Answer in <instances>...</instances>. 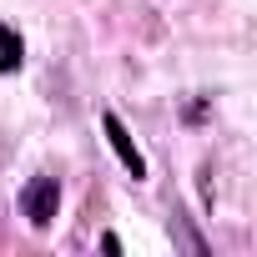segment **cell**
I'll list each match as a JSON object with an SVG mask.
<instances>
[{"label":"cell","instance_id":"obj_1","mask_svg":"<svg viewBox=\"0 0 257 257\" xmlns=\"http://www.w3.org/2000/svg\"><path fill=\"white\" fill-rule=\"evenodd\" d=\"M56 207H61L56 177H31L26 192H21V212L31 217V227H51V222H56Z\"/></svg>","mask_w":257,"mask_h":257},{"label":"cell","instance_id":"obj_2","mask_svg":"<svg viewBox=\"0 0 257 257\" xmlns=\"http://www.w3.org/2000/svg\"><path fill=\"white\" fill-rule=\"evenodd\" d=\"M101 126H106V142H111V152L121 157V167L132 172L137 182H142V177H147V162H142V152H137L132 132H126V126H121V116H116V111H106V116H101Z\"/></svg>","mask_w":257,"mask_h":257},{"label":"cell","instance_id":"obj_3","mask_svg":"<svg viewBox=\"0 0 257 257\" xmlns=\"http://www.w3.org/2000/svg\"><path fill=\"white\" fill-rule=\"evenodd\" d=\"M21 61H26L21 36H16L11 26H0V76H6V71H21Z\"/></svg>","mask_w":257,"mask_h":257}]
</instances>
